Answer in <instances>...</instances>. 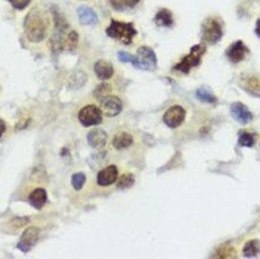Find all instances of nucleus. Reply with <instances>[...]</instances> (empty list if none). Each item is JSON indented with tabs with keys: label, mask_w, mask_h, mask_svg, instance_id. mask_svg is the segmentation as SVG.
I'll use <instances>...</instances> for the list:
<instances>
[{
	"label": "nucleus",
	"mask_w": 260,
	"mask_h": 259,
	"mask_svg": "<svg viewBox=\"0 0 260 259\" xmlns=\"http://www.w3.org/2000/svg\"><path fill=\"white\" fill-rule=\"evenodd\" d=\"M88 143L94 149H101L107 143V134L101 129H95L88 134Z\"/></svg>",
	"instance_id": "dca6fc26"
},
{
	"label": "nucleus",
	"mask_w": 260,
	"mask_h": 259,
	"mask_svg": "<svg viewBox=\"0 0 260 259\" xmlns=\"http://www.w3.org/2000/svg\"><path fill=\"white\" fill-rule=\"evenodd\" d=\"M231 115L241 124H247L253 119L252 112L241 103H235L231 105Z\"/></svg>",
	"instance_id": "9b49d317"
},
{
	"label": "nucleus",
	"mask_w": 260,
	"mask_h": 259,
	"mask_svg": "<svg viewBox=\"0 0 260 259\" xmlns=\"http://www.w3.org/2000/svg\"><path fill=\"white\" fill-rule=\"evenodd\" d=\"M260 253V243L256 240H252V241L247 242L243 247V255L244 257H256Z\"/></svg>",
	"instance_id": "4be33fe9"
},
{
	"label": "nucleus",
	"mask_w": 260,
	"mask_h": 259,
	"mask_svg": "<svg viewBox=\"0 0 260 259\" xmlns=\"http://www.w3.org/2000/svg\"><path fill=\"white\" fill-rule=\"evenodd\" d=\"M255 33H256V36L259 37L260 38V18L258 21H256V24H255Z\"/></svg>",
	"instance_id": "c756f323"
},
{
	"label": "nucleus",
	"mask_w": 260,
	"mask_h": 259,
	"mask_svg": "<svg viewBox=\"0 0 260 259\" xmlns=\"http://www.w3.org/2000/svg\"><path fill=\"white\" fill-rule=\"evenodd\" d=\"M49 20L45 12L40 10H33L26 18L24 22V30H26L27 38L32 42H42L45 38L48 32Z\"/></svg>",
	"instance_id": "f257e3e1"
},
{
	"label": "nucleus",
	"mask_w": 260,
	"mask_h": 259,
	"mask_svg": "<svg viewBox=\"0 0 260 259\" xmlns=\"http://www.w3.org/2000/svg\"><path fill=\"white\" fill-rule=\"evenodd\" d=\"M196 96L198 100L203 101V103H207V104H215L216 101H218V99H216L215 95L213 94V91L207 88V86H202V88L197 89Z\"/></svg>",
	"instance_id": "aec40b11"
},
{
	"label": "nucleus",
	"mask_w": 260,
	"mask_h": 259,
	"mask_svg": "<svg viewBox=\"0 0 260 259\" xmlns=\"http://www.w3.org/2000/svg\"><path fill=\"white\" fill-rule=\"evenodd\" d=\"M94 71H95V73H96L98 78H100L101 81L110 79L114 73L112 64L108 62V61H105V60H99L98 62L95 63Z\"/></svg>",
	"instance_id": "2eb2a0df"
},
{
	"label": "nucleus",
	"mask_w": 260,
	"mask_h": 259,
	"mask_svg": "<svg viewBox=\"0 0 260 259\" xmlns=\"http://www.w3.org/2000/svg\"><path fill=\"white\" fill-rule=\"evenodd\" d=\"M29 203L34 208L40 209L46 203V191L44 189H36L29 195Z\"/></svg>",
	"instance_id": "a211bd4d"
},
{
	"label": "nucleus",
	"mask_w": 260,
	"mask_h": 259,
	"mask_svg": "<svg viewBox=\"0 0 260 259\" xmlns=\"http://www.w3.org/2000/svg\"><path fill=\"white\" fill-rule=\"evenodd\" d=\"M240 86L253 96L260 98V76H242L240 79Z\"/></svg>",
	"instance_id": "1a4fd4ad"
},
{
	"label": "nucleus",
	"mask_w": 260,
	"mask_h": 259,
	"mask_svg": "<svg viewBox=\"0 0 260 259\" xmlns=\"http://www.w3.org/2000/svg\"><path fill=\"white\" fill-rule=\"evenodd\" d=\"M222 38V26L215 17H208L202 24V39L208 44H216Z\"/></svg>",
	"instance_id": "20e7f679"
},
{
	"label": "nucleus",
	"mask_w": 260,
	"mask_h": 259,
	"mask_svg": "<svg viewBox=\"0 0 260 259\" xmlns=\"http://www.w3.org/2000/svg\"><path fill=\"white\" fill-rule=\"evenodd\" d=\"M206 52V45L197 44L191 48L190 54L186 55L178 64H175L174 70L182 73H188L193 67H197L202 61L203 54Z\"/></svg>",
	"instance_id": "7ed1b4c3"
},
{
	"label": "nucleus",
	"mask_w": 260,
	"mask_h": 259,
	"mask_svg": "<svg viewBox=\"0 0 260 259\" xmlns=\"http://www.w3.org/2000/svg\"><path fill=\"white\" fill-rule=\"evenodd\" d=\"M238 144L241 146L246 147H252L254 145V137L248 132H240V135H238Z\"/></svg>",
	"instance_id": "b1692460"
},
{
	"label": "nucleus",
	"mask_w": 260,
	"mask_h": 259,
	"mask_svg": "<svg viewBox=\"0 0 260 259\" xmlns=\"http://www.w3.org/2000/svg\"><path fill=\"white\" fill-rule=\"evenodd\" d=\"M78 118L84 127H90V125L100 124L102 121V113L96 106L89 105V106H85L84 109L80 110Z\"/></svg>",
	"instance_id": "423d86ee"
},
{
	"label": "nucleus",
	"mask_w": 260,
	"mask_h": 259,
	"mask_svg": "<svg viewBox=\"0 0 260 259\" xmlns=\"http://www.w3.org/2000/svg\"><path fill=\"white\" fill-rule=\"evenodd\" d=\"M78 14L79 21L82 24H88V26H92V24H96L99 22V18L96 12L92 9L88 8V6H80L77 10Z\"/></svg>",
	"instance_id": "4468645a"
},
{
	"label": "nucleus",
	"mask_w": 260,
	"mask_h": 259,
	"mask_svg": "<svg viewBox=\"0 0 260 259\" xmlns=\"http://www.w3.org/2000/svg\"><path fill=\"white\" fill-rule=\"evenodd\" d=\"M118 178V169L116 166H108L104 168L98 174V184L100 186H108V185L113 184Z\"/></svg>",
	"instance_id": "f8f14e48"
},
{
	"label": "nucleus",
	"mask_w": 260,
	"mask_h": 259,
	"mask_svg": "<svg viewBox=\"0 0 260 259\" xmlns=\"http://www.w3.org/2000/svg\"><path fill=\"white\" fill-rule=\"evenodd\" d=\"M118 58H119V61H122V62L134 63V61H135L134 55L129 54V52H125V51H119L118 52Z\"/></svg>",
	"instance_id": "bb28decb"
},
{
	"label": "nucleus",
	"mask_w": 260,
	"mask_h": 259,
	"mask_svg": "<svg viewBox=\"0 0 260 259\" xmlns=\"http://www.w3.org/2000/svg\"><path fill=\"white\" fill-rule=\"evenodd\" d=\"M154 22L157 26L159 27H172L174 23V18H173L172 11H169L168 9H162L156 14L154 17Z\"/></svg>",
	"instance_id": "f3484780"
},
{
	"label": "nucleus",
	"mask_w": 260,
	"mask_h": 259,
	"mask_svg": "<svg viewBox=\"0 0 260 259\" xmlns=\"http://www.w3.org/2000/svg\"><path fill=\"white\" fill-rule=\"evenodd\" d=\"M101 107L105 115L108 117H114L120 113V111L123 109V104L117 96H107L102 100Z\"/></svg>",
	"instance_id": "9d476101"
},
{
	"label": "nucleus",
	"mask_w": 260,
	"mask_h": 259,
	"mask_svg": "<svg viewBox=\"0 0 260 259\" xmlns=\"http://www.w3.org/2000/svg\"><path fill=\"white\" fill-rule=\"evenodd\" d=\"M186 117V111L182 109L181 106H172L170 109L164 113L163 122L168 125L169 128H178L181 125V123L185 121Z\"/></svg>",
	"instance_id": "0eeeda50"
},
{
	"label": "nucleus",
	"mask_w": 260,
	"mask_h": 259,
	"mask_svg": "<svg viewBox=\"0 0 260 259\" xmlns=\"http://www.w3.org/2000/svg\"><path fill=\"white\" fill-rule=\"evenodd\" d=\"M134 184V177L132 174H124L123 177H120L117 187L118 189H128V187L133 186Z\"/></svg>",
	"instance_id": "393cba45"
},
{
	"label": "nucleus",
	"mask_w": 260,
	"mask_h": 259,
	"mask_svg": "<svg viewBox=\"0 0 260 259\" xmlns=\"http://www.w3.org/2000/svg\"><path fill=\"white\" fill-rule=\"evenodd\" d=\"M132 144H133V137L129 134V133H125V132L119 133V134L116 135L113 139V146L116 147L117 150L126 149V147H129Z\"/></svg>",
	"instance_id": "6ab92c4d"
},
{
	"label": "nucleus",
	"mask_w": 260,
	"mask_h": 259,
	"mask_svg": "<svg viewBox=\"0 0 260 259\" xmlns=\"http://www.w3.org/2000/svg\"><path fill=\"white\" fill-rule=\"evenodd\" d=\"M37 240H38V230L36 228H29V229L24 231L21 242L18 243V247L22 249V251L27 252L36 245Z\"/></svg>",
	"instance_id": "ddd939ff"
},
{
	"label": "nucleus",
	"mask_w": 260,
	"mask_h": 259,
	"mask_svg": "<svg viewBox=\"0 0 260 259\" xmlns=\"http://www.w3.org/2000/svg\"><path fill=\"white\" fill-rule=\"evenodd\" d=\"M106 35L111 37V38L122 42L123 44L128 45L133 42V39L138 35V32H136L133 23L119 22V21L112 20L108 28L106 29Z\"/></svg>",
	"instance_id": "f03ea898"
},
{
	"label": "nucleus",
	"mask_w": 260,
	"mask_h": 259,
	"mask_svg": "<svg viewBox=\"0 0 260 259\" xmlns=\"http://www.w3.org/2000/svg\"><path fill=\"white\" fill-rule=\"evenodd\" d=\"M134 66L145 71H154L157 69V57L154 51L148 46H140L136 52Z\"/></svg>",
	"instance_id": "39448f33"
},
{
	"label": "nucleus",
	"mask_w": 260,
	"mask_h": 259,
	"mask_svg": "<svg viewBox=\"0 0 260 259\" xmlns=\"http://www.w3.org/2000/svg\"><path fill=\"white\" fill-rule=\"evenodd\" d=\"M4 132H5V123L3 119H0V137L4 134Z\"/></svg>",
	"instance_id": "c85d7f7f"
},
{
	"label": "nucleus",
	"mask_w": 260,
	"mask_h": 259,
	"mask_svg": "<svg viewBox=\"0 0 260 259\" xmlns=\"http://www.w3.org/2000/svg\"><path fill=\"white\" fill-rule=\"evenodd\" d=\"M9 2H10V4L14 6L15 9H17V10H23L24 8L28 6L30 0H9Z\"/></svg>",
	"instance_id": "cd10ccee"
},
{
	"label": "nucleus",
	"mask_w": 260,
	"mask_h": 259,
	"mask_svg": "<svg viewBox=\"0 0 260 259\" xmlns=\"http://www.w3.org/2000/svg\"><path fill=\"white\" fill-rule=\"evenodd\" d=\"M77 44H78V35H77L76 32H73V30L71 33H68V35L63 38L62 46L64 49H67V50H73V49H76Z\"/></svg>",
	"instance_id": "5701e85b"
},
{
	"label": "nucleus",
	"mask_w": 260,
	"mask_h": 259,
	"mask_svg": "<svg viewBox=\"0 0 260 259\" xmlns=\"http://www.w3.org/2000/svg\"><path fill=\"white\" fill-rule=\"evenodd\" d=\"M249 54V49L242 41H237L229 46L226 50V57L232 63H238L246 58Z\"/></svg>",
	"instance_id": "6e6552de"
},
{
	"label": "nucleus",
	"mask_w": 260,
	"mask_h": 259,
	"mask_svg": "<svg viewBox=\"0 0 260 259\" xmlns=\"http://www.w3.org/2000/svg\"><path fill=\"white\" fill-rule=\"evenodd\" d=\"M85 183V175L83 173H77L72 177V185L76 190H80Z\"/></svg>",
	"instance_id": "a878e982"
},
{
	"label": "nucleus",
	"mask_w": 260,
	"mask_h": 259,
	"mask_svg": "<svg viewBox=\"0 0 260 259\" xmlns=\"http://www.w3.org/2000/svg\"><path fill=\"white\" fill-rule=\"evenodd\" d=\"M140 0H110L111 5L114 10L117 11H123L126 9H133L134 6L139 4Z\"/></svg>",
	"instance_id": "412c9836"
}]
</instances>
